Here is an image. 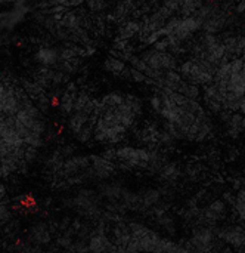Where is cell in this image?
<instances>
[{
  "mask_svg": "<svg viewBox=\"0 0 245 253\" xmlns=\"http://www.w3.org/2000/svg\"><path fill=\"white\" fill-rule=\"evenodd\" d=\"M177 70L180 71L182 77L186 82L198 84V86H206V84L214 82L217 65H214L210 61H206V59L191 58V59L182 62L177 67Z\"/></svg>",
  "mask_w": 245,
  "mask_h": 253,
  "instance_id": "obj_1",
  "label": "cell"
},
{
  "mask_svg": "<svg viewBox=\"0 0 245 253\" xmlns=\"http://www.w3.org/2000/svg\"><path fill=\"white\" fill-rule=\"evenodd\" d=\"M149 148H135V147H120L117 148V168L130 170L133 168L148 169L151 163Z\"/></svg>",
  "mask_w": 245,
  "mask_h": 253,
  "instance_id": "obj_2",
  "label": "cell"
},
{
  "mask_svg": "<svg viewBox=\"0 0 245 253\" xmlns=\"http://www.w3.org/2000/svg\"><path fill=\"white\" fill-rule=\"evenodd\" d=\"M142 59L146 61V64L152 68H157V70H163V71H167V70H175L179 67L177 64V59H176V55H173L172 52H163V50H157L154 47L142 52L140 55Z\"/></svg>",
  "mask_w": 245,
  "mask_h": 253,
  "instance_id": "obj_3",
  "label": "cell"
},
{
  "mask_svg": "<svg viewBox=\"0 0 245 253\" xmlns=\"http://www.w3.org/2000/svg\"><path fill=\"white\" fill-rule=\"evenodd\" d=\"M219 239L226 243L234 251H243L245 246V227L241 225H231L226 228L219 230Z\"/></svg>",
  "mask_w": 245,
  "mask_h": 253,
  "instance_id": "obj_4",
  "label": "cell"
},
{
  "mask_svg": "<svg viewBox=\"0 0 245 253\" xmlns=\"http://www.w3.org/2000/svg\"><path fill=\"white\" fill-rule=\"evenodd\" d=\"M203 24H204V19L197 16L195 13L189 15V16H182L180 22H179V25H177V28L175 31V36L180 42L189 40L198 30L203 28Z\"/></svg>",
  "mask_w": 245,
  "mask_h": 253,
  "instance_id": "obj_5",
  "label": "cell"
},
{
  "mask_svg": "<svg viewBox=\"0 0 245 253\" xmlns=\"http://www.w3.org/2000/svg\"><path fill=\"white\" fill-rule=\"evenodd\" d=\"M90 165L92 175H95L98 179H108L117 170V163L105 159L104 156H90Z\"/></svg>",
  "mask_w": 245,
  "mask_h": 253,
  "instance_id": "obj_6",
  "label": "cell"
},
{
  "mask_svg": "<svg viewBox=\"0 0 245 253\" xmlns=\"http://www.w3.org/2000/svg\"><path fill=\"white\" fill-rule=\"evenodd\" d=\"M89 251L95 253L118 252V246L114 242H109L105 233H99L95 230L89 239Z\"/></svg>",
  "mask_w": 245,
  "mask_h": 253,
  "instance_id": "obj_7",
  "label": "cell"
},
{
  "mask_svg": "<svg viewBox=\"0 0 245 253\" xmlns=\"http://www.w3.org/2000/svg\"><path fill=\"white\" fill-rule=\"evenodd\" d=\"M27 12H28L27 4H13L12 9L1 13V30L4 31L12 30L16 24H19L24 19Z\"/></svg>",
  "mask_w": 245,
  "mask_h": 253,
  "instance_id": "obj_8",
  "label": "cell"
},
{
  "mask_svg": "<svg viewBox=\"0 0 245 253\" xmlns=\"http://www.w3.org/2000/svg\"><path fill=\"white\" fill-rule=\"evenodd\" d=\"M34 59L40 64V65H46V67H56V64L59 62L61 56H59V49L52 47V46H43L40 47L35 55Z\"/></svg>",
  "mask_w": 245,
  "mask_h": 253,
  "instance_id": "obj_9",
  "label": "cell"
},
{
  "mask_svg": "<svg viewBox=\"0 0 245 253\" xmlns=\"http://www.w3.org/2000/svg\"><path fill=\"white\" fill-rule=\"evenodd\" d=\"M87 120H89V114L87 113H84V111H74L71 116H68V122H67L68 130L75 136L84 127Z\"/></svg>",
  "mask_w": 245,
  "mask_h": 253,
  "instance_id": "obj_10",
  "label": "cell"
},
{
  "mask_svg": "<svg viewBox=\"0 0 245 253\" xmlns=\"http://www.w3.org/2000/svg\"><path fill=\"white\" fill-rule=\"evenodd\" d=\"M226 126H228V133L232 138L238 136L240 133L245 132V116L241 111H234Z\"/></svg>",
  "mask_w": 245,
  "mask_h": 253,
  "instance_id": "obj_11",
  "label": "cell"
},
{
  "mask_svg": "<svg viewBox=\"0 0 245 253\" xmlns=\"http://www.w3.org/2000/svg\"><path fill=\"white\" fill-rule=\"evenodd\" d=\"M140 27H142V22H139L136 19L124 21V22H121V25L117 30V36L123 37V39H132V37L138 36Z\"/></svg>",
  "mask_w": 245,
  "mask_h": 253,
  "instance_id": "obj_12",
  "label": "cell"
},
{
  "mask_svg": "<svg viewBox=\"0 0 245 253\" xmlns=\"http://www.w3.org/2000/svg\"><path fill=\"white\" fill-rule=\"evenodd\" d=\"M126 64H127V62H124L123 59H120V58H117V56H114V55H109V56H106L105 61H104V68H105V71H108V73H111V74L120 77L121 73L127 68Z\"/></svg>",
  "mask_w": 245,
  "mask_h": 253,
  "instance_id": "obj_13",
  "label": "cell"
},
{
  "mask_svg": "<svg viewBox=\"0 0 245 253\" xmlns=\"http://www.w3.org/2000/svg\"><path fill=\"white\" fill-rule=\"evenodd\" d=\"M61 24H62L65 28L74 31V30H77V28H80V27L84 25V19H83L77 12L67 10V12L64 13V16H62V19H61Z\"/></svg>",
  "mask_w": 245,
  "mask_h": 253,
  "instance_id": "obj_14",
  "label": "cell"
},
{
  "mask_svg": "<svg viewBox=\"0 0 245 253\" xmlns=\"http://www.w3.org/2000/svg\"><path fill=\"white\" fill-rule=\"evenodd\" d=\"M126 101V95L120 93V92H109L106 95H104L101 98V102H99V110L102 113L104 108H108V107H115V105H120Z\"/></svg>",
  "mask_w": 245,
  "mask_h": 253,
  "instance_id": "obj_15",
  "label": "cell"
},
{
  "mask_svg": "<svg viewBox=\"0 0 245 253\" xmlns=\"http://www.w3.org/2000/svg\"><path fill=\"white\" fill-rule=\"evenodd\" d=\"M30 236H31V240H33L34 243L46 245V243L50 242V233H49V230L46 228L44 224H38V225L33 227Z\"/></svg>",
  "mask_w": 245,
  "mask_h": 253,
  "instance_id": "obj_16",
  "label": "cell"
},
{
  "mask_svg": "<svg viewBox=\"0 0 245 253\" xmlns=\"http://www.w3.org/2000/svg\"><path fill=\"white\" fill-rule=\"evenodd\" d=\"M160 176L166 181H173L176 179L179 175H180V170L179 168L176 166V163H164L163 168L160 169Z\"/></svg>",
  "mask_w": 245,
  "mask_h": 253,
  "instance_id": "obj_17",
  "label": "cell"
},
{
  "mask_svg": "<svg viewBox=\"0 0 245 253\" xmlns=\"http://www.w3.org/2000/svg\"><path fill=\"white\" fill-rule=\"evenodd\" d=\"M157 252H185V249L180 243H176V242H172L167 239H161V242L157 248Z\"/></svg>",
  "mask_w": 245,
  "mask_h": 253,
  "instance_id": "obj_18",
  "label": "cell"
},
{
  "mask_svg": "<svg viewBox=\"0 0 245 253\" xmlns=\"http://www.w3.org/2000/svg\"><path fill=\"white\" fill-rule=\"evenodd\" d=\"M92 96L86 92V90H80L75 99V105H74V111H84V108L87 107V104L90 102Z\"/></svg>",
  "mask_w": 245,
  "mask_h": 253,
  "instance_id": "obj_19",
  "label": "cell"
},
{
  "mask_svg": "<svg viewBox=\"0 0 245 253\" xmlns=\"http://www.w3.org/2000/svg\"><path fill=\"white\" fill-rule=\"evenodd\" d=\"M140 199H142V206H145V208L154 206L160 200V193L155 191V190H148L145 193V196H140Z\"/></svg>",
  "mask_w": 245,
  "mask_h": 253,
  "instance_id": "obj_20",
  "label": "cell"
},
{
  "mask_svg": "<svg viewBox=\"0 0 245 253\" xmlns=\"http://www.w3.org/2000/svg\"><path fill=\"white\" fill-rule=\"evenodd\" d=\"M126 102L132 107V110H133L138 116L142 114L143 104H142V101H140L138 96H135V95H132V93H126Z\"/></svg>",
  "mask_w": 245,
  "mask_h": 253,
  "instance_id": "obj_21",
  "label": "cell"
},
{
  "mask_svg": "<svg viewBox=\"0 0 245 253\" xmlns=\"http://www.w3.org/2000/svg\"><path fill=\"white\" fill-rule=\"evenodd\" d=\"M146 79H148V76L143 71H140V70H138L135 67H130V80L132 82H135V83H145Z\"/></svg>",
  "mask_w": 245,
  "mask_h": 253,
  "instance_id": "obj_22",
  "label": "cell"
},
{
  "mask_svg": "<svg viewBox=\"0 0 245 253\" xmlns=\"http://www.w3.org/2000/svg\"><path fill=\"white\" fill-rule=\"evenodd\" d=\"M170 46H172V43H170V39L166 36V37H163V39H160L158 42H155L154 44H152V47L154 49H157V50H163V52H169L170 50Z\"/></svg>",
  "mask_w": 245,
  "mask_h": 253,
  "instance_id": "obj_23",
  "label": "cell"
},
{
  "mask_svg": "<svg viewBox=\"0 0 245 253\" xmlns=\"http://www.w3.org/2000/svg\"><path fill=\"white\" fill-rule=\"evenodd\" d=\"M129 44H130L129 39H123L118 36L112 40V49H115V50H124L129 47Z\"/></svg>",
  "mask_w": 245,
  "mask_h": 253,
  "instance_id": "obj_24",
  "label": "cell"
},
{
  "mask_svg": "<svg viewBox=\"0 0 245 253\" xmlns=\"http://www.w3.org/2000/svg\"><path fill=\"white\" fill-rule=\"evenodd\" d=\"M0 218H1V224H7L10 221V212L6 203L1 202V208H0Z\"/></svg>",
  "mask_w": 245,
  "mask_h": 253,
  "instance_id": "obj_25",
  "label": "cell"
},
{
  "mask_svg": "<svg viewBox=\"0 0 245 253\" xmlns=\"http://www.w3.org/2000/svg\"><path fill=\"white\" fill-rule=\"evenodd\" d=\"M102 156H104L105 159H108V160H111V162H115V163H117V148L109 147V148H106V150L102 153Z\"/></svg>",
  "mask_w": 245,
  "mask_h": 253,
  "instance_id": "obj_26",
  "label": "cell"
},
{
  "mask_svg": "<svg viewBox=\"0 0 245 253\" xmlns=\"http://www.w3.org/2000/svg\"><path fill=\"white\" fill-rule=\"evenodd\" d=\"M234 10L237 12V13H245V0H240L235 6H234Z\"/></svg>",
  "mask_w": 245,
  "mask_h": 253,
  "instance_id": "obj_27",
  "label": "cell"
},
{
  "mask_svg": "<svg viewBox=\"0 0 245 253\" xmlns=\"http://www.w3.org/2000/svg\"><path fill=\"white\" fill-rule=\"evenodd\" d=\"M237 197H238V199H241V200H244V202H245V188H241V190L238 191Z\"/></svg>",
  "mask_w": 245,
  "mask_h": 253,
  "instance_id": "obj_28",
  "label": "cell"
},
{
  "mask_svg": "<svg viewBox=\"0 0 245 253\" xmlns=\"http://www.w3.org/2000/svg\"><path fill=\"white\" fill-rule=\"evenodd\" d=\"M0 191H1V199H3V197H6V188H4V185H1V187H0Z\"/></svg>",
  "mask_w": 245,
  "mask_h": 253,
  "instance_id": "obj_29",
  "label": "cell"
},
{
  "mask_svg": "<svg viewBox=\"0 0 245 253\" xmlns=\"http://www.w3.org/2000/svg\"><path fill=\"white\" fill-rule=\"evenodd\" d=\"M243 225H244V227H245V218H244V219H243Z\"/></svg>",
  "mask_w": 245,
  "mask_h": 253,
  "instance_id": "obj_30",
  "label": "cell"
},
{
  "mask_svg": "<svg viewBox=\"0 0 245 253\" xmlns=\"http://www.w3.org/2000/svg\"><path fill=\"white\" fill-rule=\"evenodd\" d=\"M108 1H115V0H108Z\"/></svg>",
  "mask_w": 245,
  "mask_h": 253,
  "instance_id": "obj_31",
  "label": "cell"
}]
</instances>
